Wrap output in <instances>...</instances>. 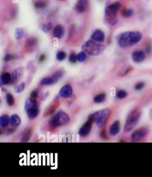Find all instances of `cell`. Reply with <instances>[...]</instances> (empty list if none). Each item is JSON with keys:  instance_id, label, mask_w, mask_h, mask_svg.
<instances>
[{"instance_id": "1", "label": "cell", "mask_w": 152, "mask_h": 177, "mask_svg": "<svg viewBox=\"0 0 152 177\" xmlns=\"http://www.w3.org/2000/svg\"><path fill=\"white\" fill-rule=\"evenodd\" d=\"M142 35L140 32H129L123 33L120 38L119 45L121 47L127 48L134 45L141 41Z\"/></svg>"}, {"instance_id": "2", "label": "cell", "mask_w": 152, "mask_h": 177, "mask_svg": "<svg viewBox=\"0 0 152 177\" xmlns=\"http://www.w3.org/2000/svg\"><path fill=\"white\" fill-rule=\"evenodd\" d=\"M121 5L120 3L115 2L108 6L105 10L106 21L111 25H116L118 21L117 13L120 9Z\"/></svg>"}, {"instance_id": "3", "label": "cell", "mask_w": 152, "mask_h": 177, "mask_svg": "<svg viewBox=\"0 0 152 177\" xmlns=\"http://www.w3.org/2000/svg\"><path fill=\"white\" fill-rule=\"evenodd\" d=\"M111 114V111L109 109H103L102 110L96 112L92 114L89 117L92 119L93 122H95L97 126L99 127H103L107 123L110 116Z\"/></svg>"}, {"instance_id": "4", "label": "cell", "mask_w": 152, "mask_h": 177, "mask_svg": "<svg viewBox=\"0 0 152 177\" xmlns=\"http://www.w3.org/2000/svg\"><path fill=\"white\" fill-rule=\"evenodd\" d=\"M83 50L92 56H97L101 54L105 50V46L101 44L97 43L93 41H89L83 44Z\"/></svg>"}, {"instance_id": "5", "label": "cell", "mask_w": 152, "mask_h": 177, "mask_svg": "<svg viewBox=\"0 0 152 177\" xmlns=\"http://www.w3.org/2000/svg\"><path fill=\"white\" fill-rule=\"evenodd\" d=\"M141 114V111L139 108H136L130 112L125 125V130L126 132L132 131L134 128L139 121Z\"/></svg>"}, {"instance_id": "6", "label": "cell", "mask_w": 152, "mask_h": 177, "mask_svg": "<svg viewBox=\"0 0 152 177\" xmlns=\"http://www.w3.org/2000/svg\"><path fill=\"white\" fill-rule=\"evenodd\" d=\"M25 110L30 119L36 118L39 113L38 102L32 98L27 99L25 103Z\"/></svg>"}, {"instance_id": "7", "label": "cell", "mask_w": 152, "mask_h": 177, "mask_svg": "<svg viewBox=\"0 0 152 177\" xmlns=\"http://www.w3.org/2000/svg\"><path fill=\"white\" fill-rule=\"evenodd\" d=\"M70 120V118L67 114L63 111L58 112L53 118L49 121V125L53 128L60 127L67 124Z\"/></svg>"}, {"instance_id": "8", "label": "cell", "mask_w": 152, "mask_h": 177, "mask_svg": "<svg viewBox=\"0 0 152 177\" xmlns=\"http://www.w3.org/2000/svg\"><path fill=\"white\" fill-rule=\"evenodd\" d=\"M63 75V71L61 70L58 71L51 77H45L40 82V84L44 86H47L55 84L62 77Z\"/></svg>"}, {"instance_id": "9", "label": "cell", "mask_w": 152, "mask_h": 177, "mask_svg": "<svg viewBox=\"0 0 152 177\" xmlns=\"http://www.w3.org/2000/svg\"><path fill=\"white\" fill-rule=\"evenodd\" d=\"M148 130L146 128H141L132 132L131 135V139L134 142H137L142 140L146 136Z\"/></svg>"}, {"instance_id": "10", "label": "cell", "mask_w": 152, "mask_h": 177, "mask_svg": "<svg viewBox=\"0 0 152 177\" xmlns=\"http://www.w3.org/2000/svg\"><path fill=\"white\" fill-rule=\"evenodd\" d=\"M93 121L91 118L89 117L87 122L84 124L80 130H79V134L81 137H85L87 136L92 129V124Z\"/></svg>"}, {"instance_id": "11", "label": "cell", "mask_w": 152, "mask_h": 177, "mask_svg": "<svg viewBox=\"0 0 152 177\" xmlns=\"http://www.w3.org/2000/svg\"><path fill=\"white\" fill-rule=\"evenodd\" d=\"M23 75V69L21 67H19L13 71L11 75V83L16 84L18 83Z\"/></svg>"}, {"instance_id": "12", "label": "cell", "mask_w": 152, "mask_h": 177, "mask_svg": "<svg viewBox=\"0 0 152 177\" xmlns=\"http://www.w3.org/2000/svg\"><path fill=\"white\" fill-rule=\"evenodd\" d=\"M73 91L72 86L70 85H66L63 86L60 91V95L64 98H68L72 96Z\"/></svg>"}, {"instance_id": "13", "label": "cell", "mask_w": 152, "mask_h": 177, "mask_svg": "<svg viewBox=\"0 0 152 177\" xmlns=\"http://www.w3.org/2000/svg\"><path fill=\"white\" fill-rule=\"evenodd\" d=\"M105 34L101 30H97L92 34L91 39L94 42L101 43L105 41Z\"/></svg>"}, {"instance_id": "14", "label": "cell", "mask_w": 152, "mask_h": 177, "mask_svg": "<svg viewBox=\"0 0 152 177\" xmlns=\"http://www.w3.org/2000/svg\"><path fill=\"white\" fill-rule=\"evenodd\" d=\"M146 58V54L142 50H137L132 53V59L134 62L140 63Z\"/></svg>"}, {"instance_id": "15", "label": "cell", "mask_w": 152, "mask_h": 177, "mask_svg": "<svg viewBox=\"0 0 152 177\" xmlns=\"http://www.w3.org/2000/svg\"><path fill=\"white\" fill-rule=\"evenodd\" d=\"M88 0H79L76 4L75 9L79 13H83L87 9Z\"/></svg>"}, {"instance_id": "16", "label": "cell", "mask_w": 152, "mask_h": 177, "mask_svg": "<svg viewBox=\"0 0 152 177\" xmlns=\"http://www.w3.org/2000/svg\"><path fill=\"white\" fill-rule=\"evenodd\" d=\"M120 130V123L119 120L115 121L110 127V134L112 136H115Z\"/></svg>"}, {"instance_id": "17", "label": "cell", "mask_w": 152, "mask_h": 177, "mask_svg": "<svg viewBox=\"0 0 152 177\" xmlns=\"http://www.w3.org/2000/svg\"><path fill=\"white\" fill-rule=\"evenodd\" d=\"M11 76L9 73L6 72L3 73L1 76L0 79V84L1 86L5 85L11 82Z\"/></svg>"}, {"instance_id": "18", "label": "cell", "mask_w": 152, "mask_h": 177, "mask_svg": "<svg viewBox=\"0 0 152 177\" xmlns=\"http://www.w3.org/2000/svg\"><path fill=\"white\" fill-rule=\"evenodd\" d=\"M54 36L56 38L60 39L64 34V28L62 25H58L54 29L53 31Z\"/></svg>"}, {"instance_id": "19", "label": "cell", "mask_w": 152, "mask_h": 177, "mask_svg": "<svg viewBox=\"0 0 152 177\" xmlns=\"http://www.w3.org/2000/svg\"><path fill=\"white\" fill-rule=\"evenodd\" d=\"M21 119L17 114H13L10 118V124L13 127H17L20 125Z\"/></svg>"}, {"instance_id": "20", "label": "cell", "mask_w": 152, "mask_h": 177, "mask_svg": "<svg viewBox=\"0 0 152 177\" xmlns=\"http://www.w3.org/2000/svg\"><path fill=\"white\" fill-rule=\"evenodd\" d=\"M9 123H10V118L6 114L1 116V117L0 118L1 127L2 128H6V127L8 126Z\"/></svg>"}, {"instance_id": "21", "label": "cell", "mask_w": 152, "mask_h": 177, "mask_svg": "<svg viewBox=\"0 0 152 177\" xmlns=\"http://www.w3.org/2000/svg\"><path fill=\"white\" fill-rule=\"evenodd\" d=\"M106 98L105 93H101L94 98V101L96 103H101L105 101Z\"/></svg>"}, {"instance_id": "22", "label": "cell", "mask_w": 152, "mask_h": 177, "mask_svg": "<svg viewBox=\"0 0 152 177\" xmlns=\"http://www.w3.org/2000/svg\"><path fill=\"white\" fill-rule=\"evenodd\" d=\"M32 136V130L31 129H29L27 130L26 132H25V134H23V137L21 138V141L23 142H27L31 138Z\"/></svg>"}, {"instance_id": "23", "label": "cell", "mask_w": 152, "mask_h": 177, "mask_svg": "<svg viewBox=\"0 0 152 177\" xmlns=\"http://www.w3.org/2000/svg\"><path fill=\"white\" fill-rule=\"evenodd\" d=\"M37 43V40L35 38H32L27 40L26 42V46L27 47H33L35 46H36Z\"/></svg>"}, {"instance_id": "24", "label": "cell", "mask_w": 152, "mask_h": 177, "mask_svg": "<svg viewBox=\"0 0 152 177\" xmlns=\"http://www.w3.org/2000/svg\"><path fill=\"white\" fill-rule=\"evenodd\" d=\"M24 34H25V32L23 29L18 28L16 29V31H15V38L17 40H20L23 36Z\"/></svg>"}, {"instance_id": "25", "label": "cell", "mask_w": 152, "mask_h": 177, "mask_svg": "<svg viewBox=\"0 0 152 177\" xmlns=\"http://www.w3.org/2000/svg\"><path fill=\"white\" fill-rule=\"evenodd\" d=\"M52 28V25L51 23H47L43 24V25H42L41 29L44 32L47 33L51 30Z\"/></svg>"}, {"instance_id": "26", "label": "cell", "mask_w": 152, "mask_h": 177, "mask_svg": "<svg viewBox=\"0 0 152 177\" xmlns=\"http://www.w3.org/2000/svg\"><path fill=\"white\" fill-rule=\"evenodd\" d=\"M77 60L79 62H85L87 58V56L85 52H81L79 54L77 55Z\"/></svg>"}, {"instance_id": "27", "label": "cell", "mask_w": 152, "mask_h": 177, "mask_svg": "<svg viewBox=\"0 0 152 177\" xmlns=\"http://www.w3.org/2000/svg\"><path fill=\"white\" fill-rule=\"evenodd\" d=\"M6 98L7 103L9 106H13L14 105L15 100L13 96L11 95V94L10 93H7Z\"/></svg>"}, {"instance_id": "28", "label": "cell", "mask_w": 152, "mask_h": 177, "mask_svg": "<svg viewBox=\"0 0 152 177\" xmlns=\"http://www.w3.org/2000/svg\"><path fill=\"white\" fill-rule=\"evenodd\" d=\"M25 88V84L23 82H22L21 83H20L19 85L15 87L14 91L16 93H20L22 91H23V90Z\"/></svg>"}, {"instance_id": "29", "label": "cell", "mask_w": 152, "mask_h": 177, "mask_svg": "<svg viewBox=\"0 0 152 177\" xmlns=\"http://www.w3.org/2000/svg\"><path fill=\"white\" fill-rule=\"evenodd\" d=\"M66 54L63 51L59 52L56 55V58L59 61H63L66 58Z\"/></svg>"}, {"instance_id": "30", "label": "cell", "mask_w": 152, "mask_h": 177, "mask_svg": "<svg viewBox=\"0 0 152 177\" xmlns=\"http://www.w3.org/2000/svg\"><path fill=\"white\" fill-rule=\"evenodd\" d=\"M35 6L37 8H43L46 6V3L43 1H38L35 3Z\"/></svg>"}, {"instance_id": "31", "label": "cell", "mask_w": 152, "mask_h": 177, "mask_svg": "<svg viewBox=\"0 0 152 177\" xmlns=\"http://www.w3.org/2000/svg\"><path fill=\"white\" fill-rule=\"evenodd\" d=\"M133 14V11L132 9H126L122 13V15L123 17H125V18H128L132 17Z\"/></svg>"}, {"instance_id": "32", "label": "cell", "mask_w": 152, "mask_h": 177, "mask_svg": "<svg viewBox=\"0 0 152 177\" xmlns=\"http://www.w3.org/2000/svg\"><path fill=\"white\" fill-rule=\"evenodd\" d=\"M127 93L124 90H120L119 91L118 93L116 94V97L118 98L119 99H123L127 96Z\"/></svg>"}, {"instance_id": "33", "label": "cell", "mask_w": 152, "mask_h": 177, "mask_svg": "<svg viewBox=\"0 0 152 177\" xmlns=\"http://www.w3.org/2000/svg\"><path fill=\"white\" fill-rule=\"evenodd\" d=\"M145 84L143 83V82H139L137 84L135 85L134 86V89L137 90V91H139V90H141L143 88V87H144Z\"/></svg>"}, {"instance_id": "34", "label": "cell", "mask_w": 152, "mask_h": 177, "mask_svg": "<svg viewBox=\"0 0 152 177\" xmlns=\"http://www.w3.org/2000/svg\"><path fill=\"white\" fill-rule=\"evenodd\" d=\"M77 60V56L75 55V54L72 53V54L70 55V57H69V60H70V62L74 64V63L76 62Z\"/></svg>"}, {"instance_id": "35", "label": "cell", "mask_w": 152, "mask_h": 177, "mask_svg": "<svg viewBox=\"0 0 152 177\" xmlns=\"http://www.w3.org/2000/svg\"><path fill=\"white\" fill-rule=\"evenodd\" d=\"M15 58L14 55L12 54H8L4 57V61L6 62H11Z\"/></svg>"}, {"instance_id": "36", "label": "cell", "mask_w": 152, "mask_h": 177, "mask_svg": "<svg viewBox=\"0 0 152 177\" xmlns=\"http://www.w3.org/2000/svg\"><path fill=\"white\" fill-rule=\"evenodd\" d=\"M101 137L102 138L105 139V140H107V139H108L107 135V132H106L105 130H103L101 131Z\"/></svg>"}, {"instance_id": "37", "label": "cell", "mask_w": 152, "mask_h": 177, "mask_svg": "<svg viewBox=\"0 0 152 177\" xmlns=\"http://www.w3.org/2000/svg\"><path fill=\"white\" fill-rule=\"evenodd\" d=\"M38 93L36 91H34L31 93V97L33 99H36L38 97Z\"/></svg>"}, {"instance_id": "38", "label": "cell", "mask_w": 152, "mask_h": 177, "mask_svg": "<svg viewBox=\"0 0 152 177\" xmlns=\"http://www.w3.org/2000/svg\"><path fill=\"white\" fill-rule=\"evenodd\" d=\"M45 59H46V56L45 55H41L39 58V62H43L45 60Z\"/></svg>"}, {"instance_id": "39", "label": "cell", "mask_w": 152, "mask_h": 177, "mask_svg": "<svg viewBox=\"0 0 152 177\" xmlns=\"http://www.w3.org/2000/svg\"><path fill=\"white\" fill-rule=\"evenodd\" d=\"M147 52H150L151 51V46H148V47L147 48Z\"/></svg>"}, {"instance_id": "40", "label": "cell", "mask_w": 152, "mask_h": 177, "mask_svg": "<svg viewBox=\"0 0 152 177\" xmlns=\"http://www.w3.org/2000/svg\"><path fill=\"white\" fill-rule=\"evenodd\" d=\"M150 116L151 117V118H152V110H151L150 112Z\"/></svg>"}, {"instance_id": "41", "label": "cell", "mask_w": 152, "mask_h": 177, "mask_svg": "<svg viewBox=\"0 0 152 177\" xmlns=\"http://www.w3.org/2000/svg\"><path fill=\"white\" fill-rule=\"evenodd\" d=\"M61 1H65V0H61Z\"/></svg>"}]
</instances>
